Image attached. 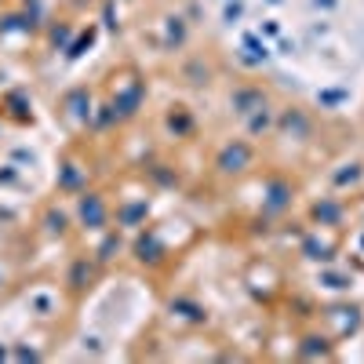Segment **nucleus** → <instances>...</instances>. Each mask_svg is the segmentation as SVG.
<instances>
[{"mask_svg":"<svg viewBox=\"0 0 364 364\" xmlns=\"http://www.w3.org/2000/svg\"><path fill=\"white\" fill-rule=\"evenodd\" d=\"M91 277H95V266H91L87 259H77V262H73V269H70V288H77V291H80V288H87V284H91Z\"/></svg>","mask_w":364,"mask_h":364,"instance_id":"9","label":"nucleus"},{"mask_svg":"<svg viewBox=\"0 0 364 364\" xmlns=\"http://www.w3.org/2000/svg\"><path fill=\"white\" fill-rule=\"evenodd\" d=\"M266 102V91L262 87H233L230 91V109L237 113V117H248V113H255L259 106Z\"/></svg>","mask_w":364,"mask_h":364,"instance_id":"5","label":"nucleus"},{"mask_svg":"<svg viewBox=\"0 0 364 364\" xmlns=\"http://www.w3.org/2000/svg\"><path fill=\"white\" fill-rule=\"evenodd\" d=\"M146 211H149L146 200H135V204H124V208H120L117 219H120V226H139V223L146 219Z\"/></svg>","mask_w":364,"mask_h":364,"instance_id":"11","label":"nucleus"},{"mask_svg":"<svg viewBox=\"0 0 364 364\" xmlns=\"http://www.w3.org/2000/svg\"><path fill=\"white\" fill-rule=\"evenodd\" d=\"M295 200V190H291V182L284 178H273L269 186H266V200H262V211L266 215H281V211H288Z\"/></svg>","mask_w":364,"mask_h":364,"instance_id":"4","label":"nucleus"},{"mask_svg":"<svg viewBox=\"0 0 364 364\" xmlns=\"http://www.w3.org/2000/svg\"><path fill=\"white\" fill-rule=\"evenodd\" d=\"M186 84H193V87H204V84H211V70H208L204 63L190 66V70H186Z\"/></svg>","mask_w":364,"mask_h":364,"instance_id":"15","label":"nucleus"},{"mask_svg":"<svg viewBox=\"0 0 364 364\" xmlns=\"http://www.w3.org/2000/svg\"><path fill=\"white\" fill-rule=\"evenodd\" d=\"M77 219H80V226H87V230H106L109 208H106L102 193H80V200H77Z\"/></svg>","mask_w":364,"mask_h":364,"instance_id":"3","label":"nucleus"},{"mask_svg":"<svg viewBox=\"0 0 364 364\" xmlns=\"http://www.w3.org/2000/svg\"><path fill=\"white\" fill-rule=\"evenodd\" d=\"M314 219H317L321 226H339V223H343V204L331 200V197L317 200V204H314Z\"/></svg>","mask_w":364,"mask_h":364,"instance_id":"8","label":"nucleus"},{"mask_svg":"<svg viewBox=\"0 0 364 364\" xmlns=\"http://www.w3.org/2000/svg\"><path fill=\"white\" fill-rule=\"evenodd\" d=\"M58 190H66V193L80 190V168H77V164H63V175H58Z\"/></svg>","mask_w":364,"mask_h":364,"instance_id":"12","label":"nucleus"},{"mask_svg":"<svg viewBox=\"0 0 364 364\" xmlns=\"http://www.w3.org/2000/svg\"><path fill=\"white\" fill-rule=\"evenodd\" d=\"M44 223H48V230H51V233H66V230H70V219L63 215V211H55V208L44 215Z\"/></svg>","mask_w":364,"mask_h":364,"instance_id":"18","label":"nucleus"},{"mask_svg":"<svg viewBox=\"0 0 364 364\" xmlns=\"http://www.w3.org/2000/svg\"><path fill=\"white\" fill-rule=\"evenodd\" d=\"M84 99H87V95H84V91H73V95L66 99V106H70V113H73V117H80V120H87V117H91V109H87V102H84Z\"/></svg>","mask_w":364,"mask_h":364,"instance_id":"16","label":"nucleus"},{"mask_svg":"<svg viewBox=\"0 0 364 364\" xmlns=\"http://www.w3.org/2000/svg\"><path fill=\"white\" fill-rule=\"evenodd\" d=\"M302 255L314 259V262H324V259H331V245H321L317 237H310L306 245H302Z\"/></svg>","mask_w":364,"mask_h":364,"instance_id":"14","label":"nucleus"},{"mask_svg":"<svg viewBox=\"0 0 364 364\" xmlns=\"http://www.w3.org/2000/svg\"><path fill=\"white\" fill-rule=\"evenodd\" d=\"M302 343H306V346H302V357H324L328 353V343L321 336H306Z\"/></svg>","mask_w":364,"mask_h":364,"instance_id":"17","label":"nucleus"},{"mask_svg":"<svg viewBox=\"0 0 364 364\" xmlns=\"http://www.w3.org/2000/svg\"><path fill=\"white\" fill-rule=\"evenodd\" d=\"M135 259H139V262H146V266H157V262L164 259L161 240H157L154 233H142V237L135 240Z\"/></svg>","mask_w":364,"mask_h":364,"instance_id":"7","label":"nucleus"},{"mask_svg":"<svg viewBox=\"0 0 364 364\" xmlns=\"http://www.w3.org/2000/svg\"><path fill=\"white\" fill-rule=\"evenodd\" d=\"M273 132H277L281 139H299V142H306L314 135V117L302 109V106H288L277 113V124H273Z\"/></svg>","mask_w":364,"mask_h":364,"instance_id":"2","label":"nucleus"},{"mask_svg":"<svg viewBox=\"0 0 364 364\" xmlns=\"http://www.w3.org/2000/svg\"><path fill=\"white\" fill-rule=\"evenodd\" d=\"M360 164H343V171H336V175H331V186H336V190H346V186H357V182H360Z\"/></svg>","mask_w":364,"mask_h":364,"instance_id":"10","label":"nucleus"},{"mask_svg":"<svg viewBox=\"0 0 364 364\" xmlns=\"http://www.w3.org/2000/svg\"><path fill=\"white\" fill-rule=\"evenodd\" d=\"M255 164V146L245 142V139H233L226 142L219 154H215V171L223 178H237V175H245L248 168Z\"/></svg>","mask_w":364,"mask_h":364,"instance_id":"1","label":"nucleus"},{"mask_svg":"<svg viewBox=\"0 0 364 364\" xmlns=\"http://www.w3.org/2000/svg\"><path fill=\"white\" fill-rule=\"evenodd\" d=\"M273 124H277V113H273V106H269V102H262L255 113H248V117H245V128H248V135H252V139L269 135V132H273Z\"/></svg>","mask_w":364,"mask_h":364,"instance_id":"6","label":"nucleus"},{"mask_svg":"<svg viewBox=\"0 0 364 364\" xmlns=\"http://www.w3.org/2000/svg\"><path fill=\"white\" fill-rule=\"evenodd\" d=\"M171 310H182V317H186V321H197V324L208 321V314L197 306V302H190V299H175V302H171Z\"/></svg>","mask_w":364,"mask_h":364,"instance_id":"13","label":"nucleus"},{"mask_svg":"<svg viewBox=\"0 0 364 364\" xmlns=\"http://www.w3.org/2000/svg\"><path fill=\"white\" fill-rule=\"evenodd\" d=\"M117 248H120V237H117V233H106V240H102V248H99L95 259H99V262H109Z\"/></svg>","mask_w":364,"mask_h":364,"instance_id":"19","label":"nucleus"}]
</instances>
